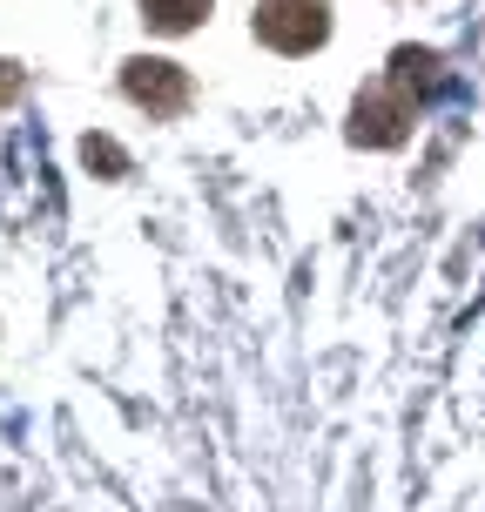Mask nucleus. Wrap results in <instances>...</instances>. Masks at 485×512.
Masks as SVG:
<instances>
[{
    "label": "nucleus",
    "mask_w": 485,
    "mask_h": 512,
    "mask_svg": "<svg viewBox=\"0 0 485 512\" xmlns=\"http://www.w3.org/2000/svg\"><path fill=\"white\" fill-rule=\"evenodd\" d=\"M250 27H256L263 48L310 54V48H324V34H331V7L324 0H263L250 14Z\"/></svg>",
    "instance_id": "1"
},
{
    "label": "nucleus",
    "mask_w": 485,
    "mask_h": 512,
    "mask_svg": "<svg viewBox=\"0 0 485 512\" xmlns=\"http://www.w3.org/2000/svg\"><path fill=\"white\" fill-rule=\"evenodd\" d=\"M122 95L149 115H182L189 108V68L162 61V54H135L122 68Z\"/></svg>",
    "instance_id": "2"
},
{
    "label": "nucleus",
    "mask_w": 485,
    "mask_h": 512,
    "mask_svg": "<svg viewBox=\"0 0 485 512\" xmlns=\"http://www.w3.org/2000/svg\"><path fill=\"white\" fill-rule=\"evenodd\" d=\"M411 115H418V108H411L391 81H384V88H364L358 108H351V142H358V149H398L411 135Z\"/></svg>",
    "instance_id": "3"
},
{
    "label": "nucleus",
    "mask_w": 485,
    "mask_h": 512,
    "mask_svg": "<svg viewBox=\"0 0 485 512\" xmlns=\"http://www.w3.org/2000/svg\"><path fill=\"white\" fill-rule=\"evenodd\" d=\"M391 88H398L411 108L425 102V95H438V88H445L438 54H432V48H398V54H391Z\"/></svg>",
    "instance_id": "4"
},
{
    "label": "nucleus",
    "mask_w": 485,
    "mask_h": 512,
    "mask_svg": "<svg viewBox=\"0 0 485 512\" xmlns=\"http://www.w3.org/2000/svg\"><path fill=\"white\" fill-rule=\"evenodd\" d=\"M203 14H209V0H142V21L155 34H189Z\"/></svg>",
    "instance_id": "5"
},
{
    "label": "nucleus",
    "mask_w": 485,
    "mask_h": 512,
    "mask_svg": "<svg viewBox=\"0 0 485 512\" xmlns=\"http://www.w3.org/2000/svg\"><path fill=\"white\" fill-rule=\"evenodd\" d=\"M81 162H88V169H102V176H122V169H128V155L115 149L108 135H88V142H81Z\"/></svg>",
    "instance_id": "6"
},
{
    "label": "nucleus",
    "mask_w": 485,
    "mask_h": 512,
    "mask_svg": "<svg viewBox=\"0 0 485 512\" xmlns=\"http://www.w3.org/2000/svg\"><path fill=\"white\" fill-rule=\"evenodd\" d=\"M21 68H14V61H0V108H7V102H21Z\"/></svg>",
    "instance_id": "7"
}]
</instances>
